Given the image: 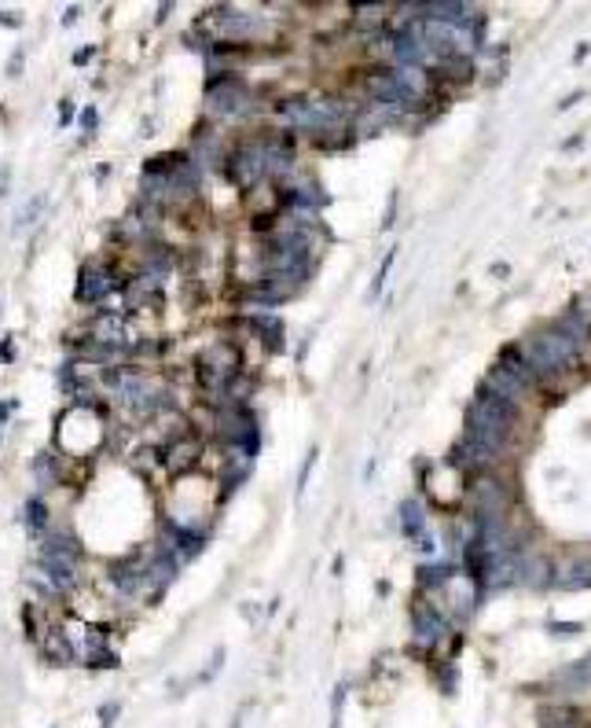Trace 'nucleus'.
Here are the masks:
<instances>
[{
    "label": "nucleus",
    "instance_id": "obj_8",
    "mask_svg": "<svg viewBox=\"0 0 591 728\" xmlns=\"http://www.w3.org/2000/svg\"><path fill=\"white\" fill-rule=\"evenodd\" d=\"M518 574H522V555L510 552V548H500V552H492L488 563H485V585L488 589H507V585L518 581Z\"/></svg>",
    "mask_w": 591,
    "mask_h": 728
},
{
    "label": "nucleus",
    "instance_id": "obj_30",
    "mask_svg": "<svg viewBox=\"0 0 591 728\" xmlns=\"http://www.w3.org/2000/svg\"><path fill=\"white\" fill-rule=\"evenodd\" d=\"M118 710H121V707H118V702H107V707L100 710V724H104V728H111V724L118 721Z\"/></svg>",
    "mask_w": 591,
    "mask_h": 728
},
{
    "label": "nucleus",
    "instance_id": "obj_31",
    "mask_svg": "<svg viewBox=\"0 0 591 728\" xmlns=\"http://www.w3.org/2000/svg\"><path fill=\"white\" fill-rule=\"evenodd\" d=\"M41 206H44V199H41V196H37V199H30V206H27V213H22V217H19V225H27V221H34V217L41 213Z\"/></svg>",
    "mask_w": 591,
    "mask_h": 728
},
{
    "label": "nucleus",
    "instance_id": "obj_4",
    "mask_svg": "<svg viewBox=\"0 0 591 728\" xmlns=\"http://www.w3.org/2000/svg\"><path fill=\"white\" fill-rule=\"evenodd\" d=\"M206 104L217 118H235V114H246L250 111V89H246L239 78H225V81H213L210 92H206Z\"/></svg>",
    "mask_w": 591,
    "mask_h": 728
},
{
    "label": "nucleus",
    "instance_id": "obj_25",
    "mask_svg": "<svg viewBox=\"0 0 591 728\" xmlns=\"http://www.w3.org/2000/svg\"><path fill=\"white\" fill-rule=\"evenodd\" d=\"M246 302H261V306H276V302H287V290L276 287L272 280L261 283V287H250L246 290Z\"/></svg>",
    "mask_w": 591,
    "mask_h": 728
},
{
    "label": "nucleus",
    "instance_id": "obj_1",
    "mask_svg": "<svg viewBox=\"0 0 591 728\" xmlns=\"http://www.w3.org/2000/svg\"><path fill=\"white\" fill-rule=\"evenodd\" d=\"M514 430V405L488 394V391H478V401L466 412V445H474L485 460L500 456L507 438Z\"/></svg>",
    "mask_w": 591,
    "mask_h": 728
},
{
    "label": "nucleus",
    "instance_id": "obj_12",
    "mask_svg": "<svg viewBox=\"0 0 591 728\" xmlns=\"http://www.w3.org/2000/svg\"><path fill=\"white\" fill-rule=\"evenodd\" d=\"M199 453H203L199 438H191V434H184V438L165 442V449H162V464H165V471L180 475V471H188V468L195 464V460H199Z\"/></svg>",
    "mask_w": 591,
    "mask_h": 728
},
{
    "label": "nucleus",
    "instance_id": "obj_13",
    "mask_svg": "<svg viewBox=\"0 0 591 728\" xmlns=\"http://www.w3.org/2000/svg\"><path fill=\"white\" fill-rule=\"evenodd\" d=\"M88 338H96V343H107V346H126V317L121 313H100L92 324H88Z\"/></svg>",
    "mask_w": 591,
    "mask_h": 728
},
{
    "label": "nucleus",
    "instance_id": "obj_21",
    "mask_svg": "<svg viewBox=\"0 0 591 728\" xmlns=\"http://www.w3.org/2000/svg\"><path fill=\"white\" fill-rule=\"evenodd\" d=\"M34 478H37V485H56V482H59V460H56V453L41 449V453L34 456Z\"/></svg>",
    "mask_w": 591,
    "mask_h": 728
},
{
    "label": "nucleus",
    "instance_id": "obj_22",
    "mask_svg": "<svg viewBox=\"0 0 591 728\" xmlns=\"http://www.w3.org/2000/svg\"><path fill=\"white\" fill-rule=\"evenodd\" d=\"M518 581H522V585H529V589L548 585V581H551V563H548V560H522Z\"/></svg>",
    "mask_w": 591,
    "mask_h": 728
},
{
    "label": "nucleus",
    "instance_id": "obj_3",
    "mask_svg": "<svg viewBox=\"0 0 591 728\" xmlns=\"http://www.w3.org/2000/svg\"><path fill=\"white\" fill-rule=\"evenodd\" d=\"M276 111L283 121H290V126H298V129H309V133H327V129L342 126V107L334 100H319V96L283 100Z\"/></svg>",
    "mask_w": 591,
    "mask_h": 728
},
{
    "label": "nucleus",
    "instance_id": "obj_15",
    "mask_svg": "<svg viewBox=\"0 0 591 728\" xmlns=\"http://www.w3.org/2000/svg\"><path fill=\"white\" fill-rule=\"evenodd\" d=\"M481 391H488V394H496V398H503V401H518L522 398V391H526V386L518 383V379H514L510 372H503L500 368V364H496V368H488V376H485V386H481Z\"/></svg>",
    "mask_w": 591,
    "mask_h": 728
},
{
    "label": "nucleus",
    "instance_id": "obj_35",
    "mask_svg": "<svg viewBox=\"0 0 591 728\" xmlns=\"http://www.w3.org/2000/svg\"><path fill=\"white\" fill-rule=\"evenodd\" d=\"M59 114H63V126H70V118H73V107L63 100V107H59Z\"/></svg>",
    "mask_w": 591,
    "mask_h": 728
},
{
    "label": "nucleus",
    "instance_id": "obj_24",
    "mask_svg": "<svg viewBox=\"0 0 591 728\" xmlns=\"http://www.w3.org/2000/svg\"><path fill=\"white\" fill-rule=\"evenodd\" d=\"M558 681L570 685V688H591V654H584V659L573 662V666H565L558 673Z\"/></svg>",
    "mask_w": 591,
    "mask_h": 728
},
{
    "label": "nucleus",
    "instance_id": "obj_19",
    "mask_svg": "<svg viewBox=\"0 0 591 728\" xmlns=\"http://www.w3.org/2000/svg\"><path fill=\"white\" fill-rule=\"evenodd\" d=\"M496 364H500V368H503V372H510V376H514V379H518L522 386H529V383L536 379V376H533V368H529V364H526V357L518 353V346H510V350H503Z\"/></svg>",
    "mask_w": 591,
    "mask_h": 728
},
{
    "label": "nucleus",
    "instance_id": "obj_10",
    "mask_svg": "<svg viewBox=\"0 0 591 728\" xmlns=\"http://www.w3.org/2000/svg\"><path fill=\"white\" fill-rule=\"evenodd\" d=\"M41 570L48 574L56 589H73L78 585V555L66 552H41Z\"/></svg>",
    "mask_w": 591,
    "mask_h": 728
},
{
    "label": "nucleus",
    "instance_id": "obj_18",
    "mask_svg": "<svg viewBox=\"0 0 591 728\" xmlns=\"http://www.w3.org/2000/svg\"><path fill=\"white\" fill-rule=\"evenodd\" d=\"M44 659H52V662H59V666H70L78 654H73V644L59 633V629H52V633L44 637Z\"/></svg>",
    "mask_w": 591,
    "mask_h": 728
},
{
    "label": "nucleus",
    "instance_id": "obj_27",
    "mask_svg": "<svg viewBox=\"0 0 591 728\" xmlns=\"http://www.w3.org/2000/svg\"><path fill=\"white\" fill-rule=\"evenodd\" d=\"M27 526H30L34 533H44V530H48V507H44L41 497H30V500H27Z\"/></svg>",
    "mask_w": 591,
    "mask_h": 728
},
{
    "label": "nucleus",
    "instance_id": "obj_2",
    "mask_svg": "<svg viewBox=\"0 0 591 728\" xmlns=\"http://www.w3.org/2000/svg\"><path fill=\"white\" fill-rule=\"evenodd\" d=\"M518 353L526 357V364L533 368V376H536V379H544V376H558V372L570 368V364H577L580 346L570 343V338H565L562 331L548 328V331L529 335L526 343L518 346Z\"/></svg>",
    "mask_w": 591,
    "mask_h": 728
},
{
    "label": "nucleus",
    "instance_id": "obj_36",
    "mask_svg": "<svg viewBox=\"0 0 591 728\" xmlns=\"http://www.w3.org/2000/svg\"><path fill=\"white\" fill-rule=\"evenodd\" d=\"M15 408V401H0V423H4L8 420V412Z\"/></svg>",
    "mask_w": 591,
    "mask_h": 728
},
{
    "label": "nucleus",
    "instance_id": "obj_11",
    "mask_svg": "<svg viewBox=\"0 0 591 728\" xmlns=\"http://www.w3.org/2000/svg\"><path fill=\"white\" fill-rule=\"evenodd\" d=\"M551 581L558 589H587L591 585V555H570L551 570Z\"/></svg>",
    "mask_w": 591,
    "mask_h": 728
},
{
    "label": "nucleus",
    "instance_id": "obj_20",
    "mask_svg": "<svg viewBox=\"0 0 591 728\" xmlns=\"http://www.w3.org/2000/svg\"><path fill=\"white\" fill-rule=\"evenodd\" d=\"M118 346H107V343H96V338H85V343L78 346V353H73V360H92V364H111L118 360Z\"/></svg>",
    "mask_w": 591,
    "mask_h": 728
},
{
    "label": "nucleus",
    "instance_id": "obj_26",
    "mask_svg": "<svg viewBox=\"0 0 591 728\" xmlns=\"http://www.w3.org/2000/svg\"><path fill=\"white\" fill-rule=\"evenodd\" d=\"M254 331L265 338V346H268V350H280V343H283V324H280V321L261 317V321H254Z\"/></svg>",
    "mask_w": 591,
    "mask_h": 728
},
{
    "label": "nucleus",
    "instance_id": "obj_33",
    "mask_svg": "<svg viewBox=\"0 0 591 728\" xmlns=\"http://www.w3.org/2000/svg\"><path fill=\"white\" fill-rule=\"evenodd\" d=\"M96 121H100L96 107H85V111H81V129H88V133H92V129H96Z\"/></svg>",
    "mask_w": 591,
    "mask_h": 728
},
{
    "label": "nucleus",
    "instance_id": "obj_5",
    "mask_svg": "<svg viewBox=\"0 0 591 728\" xmlns=\"http://www.w3.org/2000/svg\"><path fill=\"white\" fill-rule=\"evenodd\" d=\"M235 372H239V360H235V350L228 346H213L199 357V379L206 391H225L235 379Z\"/></svg>",
    "mask_w": 591,
    "mask_h": 728
},
{
    "label": "nucleus",
    "instance_id": "obj_7",
    "mask_svg": "<svg viewBox=\"0 0 591 728\" xmlns=\"http://www.w3.org/2000/svg\"><path fill=\"white\" fill-rule=\"evenodd\" d=\"M118 287V280H114V273L111 269H104V265H81V273H78V302H85V306H96V302H104V298H111V290Z\"/></svg>",
    "mask_w": 591,
    "mask_h": 728
},
{
    "label": "nucleus",
    "instance_id": "obj_9",
    "mask_svg": "<svg viewBox=\"0 0 591 728\" xmlns=\"http://www.w3.org/2000/svg\"><path fill=\"white\" fill-rule=\"evenodd\" d=\"M111 577L114 585L121 592H140V589H151V570H147V560H140V555H133V560H118L111 567Z\"/></svg>",
    "mask_w": 591,
    "mask_h": 728
},
{
    "label": "nucleus",
    "instance_id": "obj_29",
    "mask_svg": "<svg viewBox=\"0 0 591 728\" xmlns=\"http://www.w3.org/2000/svg\"><path fill=\"white\" fill-rule=\"evenodd\" d=\"M452 574V567H423V574H418V577H423V585H426V581H430V585H437V581H445Z\"/></svg>",
    "mask_w": 591,
    "mask_h": 728
},
{
    "label": "nucleus",
    "instance_id": "obj_28",
    "mask_svg": "<svg viewBox=\"0 0 591 728\" xmlns=\"http://www.w3.org/2000/svg\"><path fill=\"white\" fill-rule=\"evenodd\" d=\"M401 523H404V533H408V538H418V533H423V512H418V504H415V500H408V504L401 507Z\"/></svg>",
    "mask_w": 591,
    "mask_h": 728
},
{
    "label": "nucleus",
    "instance_id": "obj_16",
    "mask_svg": "<svg viewBox=\"0 0 591 728\" xmlns=\"http://www.w3.org/2000/svg\"><path fill=\"white\" fill-rule=\"evenodd\" d=\"M162 280L165 276H155V273H140L129 287H126V295H129V306H143V302H151L158 298V290H162Z\"/></svg>",
    "mask_w": 591,
    "mask_h": 728
},
{
    "label": "nucleus",
    "instance_id": "obj_17",
    "mask_svg": "<svg viewBox=\"0 0 591 728\" xmlns=\"http://www.w3.org/2000/svg\"><path fill=\"white\" fill-rule=\"evenodd\" d=\"M88 654H85V662L92 666V670H104V666H114L118 659L111 654V644H107V637L100 633V629H88V647H85Z\"/></svg>",
    "mask_w": 591,
    "mask_h": 728
},
{
    "label": "nucleus",
    "instance_id": "obj_14",
    "mask_svg": "<svg viewBox=\"0 0 591 728\" xmlns=\"http://www.w3.org/2000/svg\"><path fill=\"white\" fill-rule=\"evenodd\" d=\"M411 622H415V640L418 644H437L441 633H445V622H441V615L434 611L430 603H415Z\"/></svg>",
    "mask_w": 591,
    "mask_h": 728
},
{
    "label": "nucleus",
    "instance_id": "obj_34",
    "mask_svg": "<svg viewBox=\"0 0 591 728\" xmlns=\"http://www.w3.org/2000/svg\"><path fill=\"white\" fill-rule=\"evenodd\" d=\"M92 56H96V48H92V44H85L81 52H73V63H78V66H85V59H92Z\"/></svg>",
    "mask_w": 591,
    "mask_h": 728
},
{
    "label": "nucleus",
    "instance_id": "obj_32",
    "mask_svg": "<svg viewBox=\"0 0 591 728\" xmlns=\"http://www.w3.org/2000/svg\"><path fill=\"white\" fill-rule=\"evenodd\" d=\"M0 360H4V364L15 360V338H12V335L4 338V343H0Z\"/></svg>",
    "mask_w": 591,
    "mask_h": 728
},
{
    "label": "nucleus",
    "instance_id": "obj_6",
    "mask_svg": "<svg viewBox=\"0 0 591 728\" xmlns=\"http://www.w3.org/2000/svg\"><path fill=\"white\" fill-rule=\"evenodd\" d=\"M228 174L235 184H257L261 177H268V155H265V140H254V143H242V148L228 159Z\"/></svg>",
    "mask_w": 591,
    "mask_h": 728
},
{
    "label": "nucleus",
    "instance_id": "obj_23",
    "mask_svg": "<svg viewBox=\"0 0 591 728\" xmlns=\"http://www.w3.org/2000/svg\"><path fill=\"white\" fill-rule=\"evenodd\" d=\"M220 19V34L225 37H250L254 34V19H246L239 12H217Z\"/></svg>",
    "mask_w": 591,
    "mask_h": 728
}]
</instances>
